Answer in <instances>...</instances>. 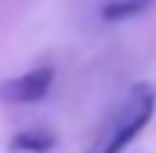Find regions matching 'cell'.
<instances>
[{
	"label": "cell",
	"mask_w": 156,
	"mask_h": 153,
	"mask_svg": "<svg viewBox=\"0 0 156 153\" xmlns=\"http://www.w3.org/2000/svg\"><path fill=\"white\" fill-rule=\"evenodd\" d=\"M156 110V87L147 81H139L127 90V96L116 104L110 119L101 124L90 153H119L124 150L151 121Z\"/></svg>",
	"instance_id": "6da1fadb"
},
{
	"label": "cell",
	"mask_w": 156,
	"mask_h": 153,
	"mask_svg": "<svg viewBox=\"0 0 156 153\" xmlns=\"http://www.w3.org/2000/svg\"><path fill=\"white\" fill-rule=\"evenodd\" d=\"M55 69L52 67H35L23 75L0 81V101L3 104H35L49 96Z\"/></svg>",
	"instance_id": "7a4b0ae2"
},
{
	"label": "cell",
	"mask_w": 156,
	"mask_h": 153,
	"mask_svg": "<svg viewBox=\"0 0 156 153\" xmlns=\"http://www.w3.org/2000/svg\"><path fill=\"white\" fill-rule=\"evenodd\" d=\"M58 144V136L49 127H26L9 139V150L15 153H49Z\"/></svg>",
	"instance_id": "3957f363"
},
{
	"label": "cell",
	"mask_w": 156,
	"mask_h": 153,
	"mask_svg": "<svg viewBox=\"0 0 156 153\" xmlns=\"http://www.w3.org/2000/svg\"><path fill=\"white\" fill-rule=\"evenodd\" d=\"M156 0H107L101 6V20L107 23H119V20H130V17L147 12Z\"/></svg>",
	"instance_id": "277c9868"
}]
</instances>
